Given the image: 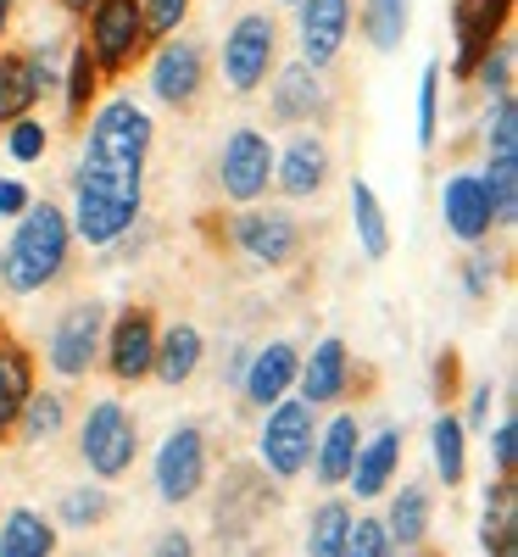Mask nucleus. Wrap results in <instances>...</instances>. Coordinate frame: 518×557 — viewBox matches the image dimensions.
Wrapping results in <instances>:
<instances>
[{
  "label": "nucleus",
  "instance_id": "nucleus-7",
  "mask_svg": "<svg viewBox=\"0 0 518 557\" xmlns=\"http://www.w3.org/2000/svg\"><path fill=\"white\" fill-rule=\"evenodd\" d=\"M84 151L78 157H96V162H146L151 146H157V123L151 112L139 107L134 96H112V101H96L84 117Z\"/></svg>",
  "mask_w": 518,
  "mask_h": 557
},
{
  "label": "nucleus",
  "instance_id": "nucleus-44",
  "mask_svg": "<svg viewBox=\"0 0 518 557\" xmlns=\"http://www.w3.org/2000/svg\"><path fill=\"white\" fill-rule=\"evenodd\" d=\"M396 546H391V535H385V524L380 519H351V530H346V557H391Z\"/></svg>",
  "mask_w": 518,
  "mask_h": 557
},
{
  "label": "nucleus",
  "instance_id": "nucleus-26",
  "mask_svg": "<svg viewBox=\"0 0 518 557\" xmlns=\"http://www.w3.org/2000/svg\"><path fill=\"white\" fill-rule=\"evenodd\" d=\"M346 207H351V235H357V251L368 262H385L396 235H391V218H385V201L373 196V184L368 178H351L346 184Z\"/></svg>",
  "mask_w": 518,
  "mask_h": 557
},
{
  "label": "nucleus",
  "instance_id": "nucleus-27",
  "mask_svg": "<svg viewBox=\"0 0 518 557\" xmlns=\"http://www.w3.org/2000/svg\"><path fill=\"white\" fill-rule=\"evenodd\" d=\"M73 190H101L112 201L128 207H146V162H96V157H78L73 168Z\"/></svg>",
  "mask_w": 518,
  "mask_h": 557
},
{
  "label": "nucleus",
  "instance_id": "nucleus-45",
  "mask_svg": "<svg viewBox=\"0 0 518 557\" xmlns=\"http://www.w3.org/2000/svg\"><path fill=\"white\" fill-rule=\"evenodd\" d=\"M139 12H146V28H151V45L178 34L184 17H190V0H139Z\"/></svg>",
  "mask_w": 518,
  "mask_h": 557
},
{
  "label": "nucleus",
  "instance_id": "nucleus-34",
  "mask_svg": "<svg viewBox=\"0 0 518 557\" xmlns=\"http://www.w3.org/2000/svg\"><path fill=\"white\" fill-rule=\"evenodd\" d=\"M357 23L373 51H402V39L412 28V0H362Z\"/></svg>",
  "mask_w": 518,
  "mask_h": 557
},
{
  "label": "nucleus",
  "instance_id": "nucleus-19",
  "mask_svg": "<svg viewBox=\"0 0 518 557\" xmlns=\"http://www.w3.org/2000/svg\"><path fill=\"white\" fill-rule=\"evenodd\" d=\"M146 207H128V201H112L101 190H73V207H67V228L73 240L89 246V251H107L112 240H123L128 228L139 223Z\"/></svg>",
  "mask_w": 518,
  "mask_h": 557
},
{
  "label": "nucleus",
  "instance_id": "nucleus-11",
  "mask_svg": "<svg viewBox=\"0 0 518 557\" xmlns=\"http://www.w3.org/2000/svg\"><path fill=\"white\" fill-rule=\"evenodd\" d=\"M57 57H67V39H45L34 51H0V128L28 117L57 89Z\"/></svg>",
  "mask_w": 518,
  "mask_h": 557
},
{
  "label": "nucleus",
  "instance_id": "nucleus-50",
  "mask_svg": "<svg viewBox=\"0 0 518 557\" xmlns=\"http://www.w3.org/2000/svg\"><path fill=\"white\" fill-rule=\"evenodd\" d=\"M435 391H441V401H452V391H457V351H446L435 362Z\"/></svg>",
  "mask_w": 518,
  "mask_h": 557
},
{
  "label": "nucleus",
  "instance_id": "nucleus-15",
  "mask_svg": "<svg viewBox=\"0 0 518 557\" xmlns=\"http://www.w3.org/2000/svg\"><path fill=\"white\" fill-rule=\"evenodd\" d=\"M329 112H335V96L318 67L307 62H279L268 78V117L279 128H318Z\"/></svg>",
  "mask_w": 518,
  "mask_h": 557
},
{
  "label": "nucleus",
  "instance_id": "nucleus-5",
  "mask_svg": "<svg viewBox=\"0 0 518 557\" xmlns=\"http://www.w3.org/2000/svg\"><path fill=\"white\" fill-rule=\"evenodd\" d=\"M218 67H223V84L229 96H257V89L273 78L279 67V23L273 12H240L223 34V51H218Z\"/></svg>",
  "mask_w": 518,
  "mask_h": 557
},
{
  "label": "nucleus",
  "instance_id": "nucleus-33",
  "mask_svg": "<svg viewBox=\"0 0 518 557\" xmlns=\"http://www.w3.org/2000/svg\"><path fill=\"white\" fill-rule=\"evenodd\" d=\"M57 89H62L67 123H84L89 107H96V96H101V67H96V57L84 51V39H67V67H62Z\"/></svg>",
  "mask_w": 518,
  "mask_h": 557
},
{
  "label": "nucleus",
  "instance_id": "nucleus-9",
  "mask_svg": "<svg viewBox=\"0 0 518 557\" xmlns=\"http://www.w3.org/2000/svg\"><path fill=\"white\" fill-rule=\"evenodd\" d=\"M101 335H107V307L101 301H73L51 335H45V368L73 385V380H89L101 368Z\"/></svg>",
  "mask_w": 518,
  "mask_h": 557
},
{
  "label": "nucleus",
  "instance_id": "nucleus-29",
  "mask_svg": "<svg viewBox=\"0 0 518 557\" xmlns=\"http://www.w3.org/2000/svg\"><path fill=\"white\" fill-rule=\"evenodd\" d=\"M62 430H67V396L34 385V391L23 396L17 418H12V441H17V446H45V441H57Z\"/></svg>",
  "mask_w": 518,
  "mask_h": 557
},
{
  "label": "nucleus",
  "instance_id": "nucleus-1",
  "mask_svg": "<svg viewBox=\"0 0 518 557\" xmlns=\"http://www.w3.org/2000/svg\"><path fill=\"white\" fill-rule=\"evenodd\" d=\"M73 262V228H67V212L57 201H28L17 218H12V240L0 251V290L7 296H39L51 290L57 278L67 273Z\"/></svg>",
  "mask_w": 518,
  "mask_h": 557
},
{
  "label": "nucleus",
  "instance_id": "nucleus-13",
  "mask_svg": "<svg viewBox=\"0 0 518 557\" xmlns=\"http://www.w3.org/2000/svg\"><path fill=\"white\" fill-rule=\"evenodd\" d=\"M157 312L151 307H123L118 318H107V335H101V368L118 385H146L151 380V357H157Z\"/></svg>",
  "mask_w": 518,
  "mask_h": 557
},
{
  "label": "nucleus",
  "instance_id": "nucleus-51",
  "mask_svg": "<svg viewBox=\"0 0 518 557\" xmlns=\"http://www.w3.org/2000/svg\"><path fill=\"white\" fill-rule=\"evenodd\" d=\"M57 7H62V12H67V17H84V12H89V7H96V0H57Z\"/></svg>",
  "mask_w": 518,
  "mask_h": 557
},
{
  "label": "nucleus",
  "instance_id": "nucleus-42",
  "mask_svg": "<svg viewBox=\"0 0 518 557\" xmlns=\"http://www.w3.org/2000/svg\"><path fill=\"white\" fill-rule=\"evenodd\" d=\"M45 151H51V128H45L34 112H28V117H17V123H7V157H12L17 168L45 162Z\"/></svg>",
  "mask_w": 518,
  "mask_h": 557
},
{
  "label": "nucleus",
  "instance_id": "nucleus-14",
  "mask_svg": "<svg viewBox=\"0 0 518 557\" xmlns=\"http://www.w3.org/2000/svg\"><path fill=\"white\" fill-rule=\"evenodd\" d=\"M513 7L518 0H457L452 7V78L468 84L480 67V57L491 51L496 39H507L513 28Z\"/></svg>",
  "mask_w": 518,
  "mask_h": 557
},
{
  "label": "nucleus",
  "instance_id": "nucleus-31",
  "mask_svg": "<svg viewBox=\"0 0 518 557\" xmlns=\"http://www.w3.org/2000/svg\"><path fill=\"white\" fill-rule=\"evenodd\" d=\"M480 546H485L491 557H518V491H513V480H496V485H485Z\"/></svg>",
  "mask_w": 518,
  "mask_h": 557
},
{
  "label": "nucleus",
  "instance_id": "nucleus-28",
  "mask_svg": "<svg viewBox=\"0 0 518 557\" xmlns=\"http://www.w3.org/2000/svg\"><path fill=\"white\" fill-rule=\"evenodd\" d=\"M62 530L39 507H7L0 513V557H57Z\"/></svg>",
  "mask_w": 518,
  "mask_h": 557
},
{
  "label": "nucleus",
  "instance_id": "nucleus-52",
  "mask_svg": "<svg viewBox=\"0 0 518 557\" xmlns=\"http://www.w3.org/2000/svg\"><path fill=\"white\" fill-rule=\"evenodd\" d=\"M12 12H17V0H0V39H7V28H12Z\"/></svg>",
  "mask_w": 518,
  "mask_h": 557
},
{
  "label": "nucleus",
  "instance_id": "nucleus-40",
  "mask_svg": "<svg viewBox=\"0 0 518 557\" xmlns=\"http://www.w3.org/2000/svg\"><path fill=\"white\" fill-rule=\"evenodd\" d=\"M513 78H518V45L507 34V39H496L491 51L480 57V67H474V78H468V84H480V96L491 101V96H513Z\"/></svg>",
  "mask_w": 518,
  "mask_h": 557
},
{
  "label": "nucleus",
  "instance_id": "nucleus-23",
  "mask_svg": "<svg viewBox=\"0 0 518 557\" xmlns=\"http://www.w3.org/2000/svg\"><path fill=\"white\" fill-rule=\"evenodd\" d=\"M201 362H207V335L196 330L190 318H178V323H168V330H157L151 380H162L168 391H178V385H190L201 374Z\"/></svg>",
  "mask_w": 518,
  "mask_h": 557
},
{
  "label": "nucleus",
  "instance_id": "nucleus-36",
  "mask_svg": "<svg viewBox=\"0 0 518 557\" xmlns=\"http://www.w3.org/2000/svg\"><path fill=\"white\" fill-rule=\"evenodd\" d=\"M112 519V491L107 485H67L57 502V524L62 530H101Z\"/></svg>",
  "mask_w": 518,
  "mask_h": 557
},
{
  "label": "nucleus",
  "instance_id": "nucleus-49",
  "mask_svg": "<svg viewBox=\"0 0 518 557\" xmlns=\"http://www.w3.org/2000/svg\"><path fill=\"white\" fill-rule=\"evenodd\" d=\"M246 362H251V346H229V351H223V380L240 385V380H246Z\"/></svg>",
  "mask_w": 518,
  "mask_h": 557
},
{
  "label": "nucleus",
  "instance_id": "nucleus-18",
  "mask_svg": "<svg viewBox=\"0 0 518 557\" xmlns=\"http://www.w3.org/2000/svg\"><path fill=\"white\" fill-rule=\"evenodd\" d=\"M441 223H446V235H452L457 246H480V240H491L496 218H491V196H485L480 168H457V173H446V184H441Z\"/></svg>",
  "mask_w": 518,
  "mask_h": 557
},
{
  "label": "nucleus",
  "instance_id": "nucleus-25",
  "mask_svg": "<svg viewBox=\"0 0 518 557\" xmlns=\"http://www.w3.org/2000/svg\"><path fill=\"white\" fill-rule=\"evenodd\" d=\"M385 535L396 552H423V541H430V524H435V491L423 480H402V491L391 496L385 507Z\"/></svg>",
  "mask_w": 518,
  "mask_h": 557
},
{
  "label": "nucleus",
  "instance_id": "nucleus-16",
  "mask_svg": "<svg viewBox=\"0 0 518 557\" xmlns=\"http://www.w3.org/2000/svg\"><path fill=\"white\" fill-rule=\"evenodd\" d=\"M291 12H296V62L329 73L341 62L346 39H351V23H357L351 0H296Z\"/></svg>",
  "mask_w": 518,
  "mask_h": 557
},
{
  "label": "nucleus",
  "instance_id": "nucleus-8",
  "mask_svg": "<svg viewBox=\"0 0 518 557\" xmlns=\"http://www.w3.org/2000/svg\"><path fill=\"white\" fill-rule=\"evenodd\" d=\"M146 89L151 101L173 107V112H190L207 89V45L190 39V34H168L146 51Z\"/></svg>",
  "mask_w": 518,
  "mask_h": 557
},
{
  "label": "nucleus",
  "instance_id": "nucleus-10",
  "mask_svg": "<svg viewBox=\"0 0 518 557\" xmlns=\"http://www.w3.org/2000/svg\"><path fill=\"white\" fill-rule=\"evenodd\" d=\"M218 196L234 207H251L273 190V139L262 128H229L218 146Z\"/></svg>",
  "mask_w": 518,
  "mask_h": 557
},
{
  "label": "nucleus",
  "instance_id": "nucleus-17",
  "mask_svg": "<svg viewBox=\"0 0 518 557\" xmlns=\"http://www.w3.org/2000/svg\"><path fill=\"white\" fill-rule=\"evenodd\" d=\"M329 173H335V157H329V139L318 128H301L285 146H273V190L285 201H312Z\"/></svg>",
  "mask_w": 518,
  "mask_h": 557
},
{
  "label": "nucleus",
  "instance_id": "nucleus-12",
  "mask_svg": "<svg viewBox=\"0 0 518 557\" xmlns=\"http://www.w3.org/2000/svg\"><path fill=\"white\" fill-rule=\"evenodd\" d=\"M207 469H212V457H207V430L201 424H173L151 457V485L168 507H184V502H196L201 485H207Z\"/></svg>",
  "mask_w": 518,
  "mask_h": 557
},
{
  "label": "nucleus",
  "instance_id": "nucleus-47",
  "mask_svg": "<svg viewBox=\"0 0 518 557\" xmlns=\"http://www.w3.org/2000/svg\"><path fill=\"white\" fill-rule=\"evenodd\" d=\"M146 557H196V541H190V530H162Z\"/></svg>",
  "mask_w": 518,
  "mask_h": 557
},
{
  "label": "nucleus",
  "instance_id": "nucleus-20",
  "mask_svg": "<svg viewBox=\"0 0 518 557\" xmlns=\"http://www.w3.org/2000/svg\"><path fill=\"white\" fill-rule=\"evenodd\" d=\"M296 374H301V346H296V341H268V346H251V362H246L240 396L262 412V407L285 401V396L296 391Z\"/></svg>",
  "mask_w": 518,
  "mask_h": 557
},
{
  "label": "nucleus",
  "instance_id": "nucleus-41",
  "mask_svg": "<svg viewBox=\"0 0 518 557\" xmlns=\"http://www.w3.org/2000/svg\"><path fill=\"white\" fill-rule=\"evenodd\" d=\"M457 278H462V296H468V301H491V290L502 285V257H491L485 240L468 246L462 262H457Z\"/></svg>",
  "mask_w": 518,
  "mask_h": 557
},
{
  "label": "nucleus",
  "instance_id": "nucleus-4",
  "mask_svg": "<svg viewBox=\"0 0 518 557\" xmlns=\"http://www.w3.org/2000/svg\"><path fill=\"white\" fill-rule=\"evenodd\" d=\"M223 240H229L234 251H240L251 268L279 273V268H291V262L301 257L307 228H301V218H296V212H285V207H262V201H251V207H240V212L229 218Z\"/></svg>",
  "mask_w": 518,
  "mask_h": 557
},
{
  "label": "nucleus",
  "instance_id": "nucleus-24",
  "mask_svg": "<svg viewBox=\"0 0 518 557\" xmlns=\"http://www.w3.org/2000/svg\"><path fill=\"white\" fill-rule=\"evenodd\" d=\"M396 469H402V430L385 424V430L362 435V446H357V457H351L346 485H351L362 502H373V496H385V491L396 485Z\"/></svg>",
  "mask_w": 518,
  "mask_h": 557
},
{
  "label": "nucleus",
  "instance_id": "nucleus-35",
  "mask_svg": "<svg viewBox=\"0 0 518 557\" xmlns=\"http://www.w3.org/2000/svg\"><path fill=\"white\" fill-rule=\"evenodd\" d=\"M351 502L323 496L307 519V557H346V530H351Z\"/></svg>",
  "mask_w": 518,
  "mask_h": 557
},
{
  "label": "nucleus",
  "instance_id": "nucleus-38",
  "mask_svg": "<svg viewBox=\"0 0 518 557\" xmlns=\"http://www.w3.org/2000/svg\"><path fill=\"white\" fill-rule=\"evenodd\" d=\"M485 157H518V96H491L480 117Z\"/></svg>",
  "mask_w": 518,
  "mask_h": 557
},
{
  "label": "nucleus",
  "instance_id": "nucleus-21",
  "mask_svg": "<svg viewBox=\"0 0 518 557\" xmlns=\"http://www.w3.org/2000/svg\"><path fill=\"white\" fill-rule=\"evenodd\" d=\"M351 391V346L341 335H323L307 357H301V374H296V396L312 407H335Z\"/></svg>",
  "mask_w": 518,
  "mask_h": 557
},
{
  "label": "nucleus",
  "instance_id": "nucleus-6",
  "mask_svg": "<svg viewBox=\"0 0 518 557\" xmlns=\"http://www.w3.org/2000/svg\"><path fill=\"white\" fill-rule=\"evenodd\" d=\"M312 435H318V407L291 391L285 401L262 407L257 462L273 480H296V474H307V462H312Z\"/></svg>",
  "mask_w": 518,
  "mask_h": 557
},
{
  "label": "nucleus",
  "instance_id": "nucleus-32",
  "mask_svg": "<svg viewBox=\"0 0 518 557\" xmlns=\"http://www.w3.org/2000/svg\"><path fill=\"white\" fill-rule=\"evenodd\" d=\"M430 462H435V480L446 491H457L468 480V430L452 407H441L435 424H430Z\"/></svg>",
  "mask_w": 518,
  "mask_h": 557
},
{
  "label": "nucleus",
  "instance_id": "nucleus-2",
  "mask_svg": "<svg viewBox=\"0 0 518 557\" xmlns=\"http://www.w3.org/2000/svg\"><path fill=\"white\" fill-rule=\"evenodd\" d=\"M84 51L96 57L101 78H123L146 62L151 51V28H146V12H139V0H96L84 17Z\"/></svg>",
  "mask_w": 518,
  "mask_h": 557
},
{
  "label": "nucleus",
  "instance_id": "nucleus-39",
  "mask_svg": "<svg viewBox=\"0 0 518 557\" xmlns=\"http://www.w3.org/2000/svg\"><path fill=\"white\" fill-rule=\"evenodd\" d=\"M441 84H446V67L423 62V73H418V151L441 146Z\"/></svg>",
  "mask_w": 518,
  "mask_h": 557
},
{
  "label": "nucleus",
  "instance_id": "nucleus-53",
  "mask_svg": "<svg viewBox=\"0 0 518 557\" xmlns=\"http://www.w3.org/2000/svg\"><path fill=\"white\" fill-rule=\"evenodd\" d=\"M279 7H296V0H279Z\"/></svg>",
  "mask_w": 518,
  "mask_h": 557
},
{
  "label": "nucleus",
  "instance_id": "nucleus-3",
  "mask_svg": "<svg viewBox=\"0 0 518 557\" xmlns=\"http://www.w3.org/2000/svg\"><path fill=\"white\" fill-rule=\"evenodd\" d=\"M139 457V424L118 396L89 401L78 418V462L96 480H123Z\"/></svg>",
  "mask_w": 518,
  "mask_h": 557
},
{
  "label": "nucleus",
  "instance_id": "nucleus-22",
  "mask_svg": "<svg viewBox=\"0 0 518 557\" xmlns=\"http://www.w3.org/2000/svg\"><path fill=\"white\" fill-rule=\"evenodd\" d=\"M357 446H362V424H357V412H335V418H323L318 435H312V462H307L312 480H318L323 491L346 485Z\"/></svg>",
  "mask_w": 518,
  "mask_h": 557
},
{
  "label": "nucleus",
  "instance_id": "nucleus-46",
  "mask_svg": "<svg viewBox=\"0 0 518 557\" xmlns=\"http://www.w3.org/2000/svg\"><path fill=\"white\" fill-rule=\"evenodd\" d=\"M491 424V385L480 380V385H468V412H462V430L474 435V430H485Z\"/></svg>",
  "mask_w": 518,
  "mask_h": 557
},
{
  "label": "nucleus",
  "instance_id": "nucleus-43",
  "mask_svg": "<svg viewBox=\"0 0 518 557\" xmlns=\"http://www.w3.org/2000/svg\"><path fill=\"white\" fill-rule=\"evenodd\" d=\"M491 462H496V480L518 474V418L513 412H502L496 430H491Z\"/></svg>",
  "mask_w": 518,
  "mask_h": 557
},
{
  "label": "nucleus",
  "instance_id": "nucleus-30",
  "mask_svg": "<svg viewBox=\"0 0 518 557\" xmlns=\"http://www.w3.org/2000/svg\"><path fill=\"white\" fill-rule=\"evenodd\" d=\"M34 385H39L34 380V351L0 330V441H12V418H17V407Z\"/></svg>",
  "mask_w": 518,
  "mask_h": 557
},
{
  "label": "nucleus",
  "instance_id": "nucleus-37",
  "mask_svg": "<svg viewBox=\"0 0 518 557\" xmlns=\"http://www.w3.org/2000/svg\"><path fill=\"white\" fill-rule=\"evenodd\" d=\"M480 178H485L496 228H513V223H518V157H485Z\"/></svg>",
  "mask_w": 518,
  "mask_h": 557
},
{
  "label": "nucleus",
  "instance_id": "nucleus-48",
  "mask_svg": "<svg viewBox=\"0 0 518 557\" xmlns=\"http://www.w3.org/2000/svg\"><path fill=\"white\" fill-rule=\"evenodd\" d=\"M28 201H34V190L23 178H0V218H17Z\"/></svg>",
  "mask_w": 518,
  "mask_h": 557
}]
</instances>
